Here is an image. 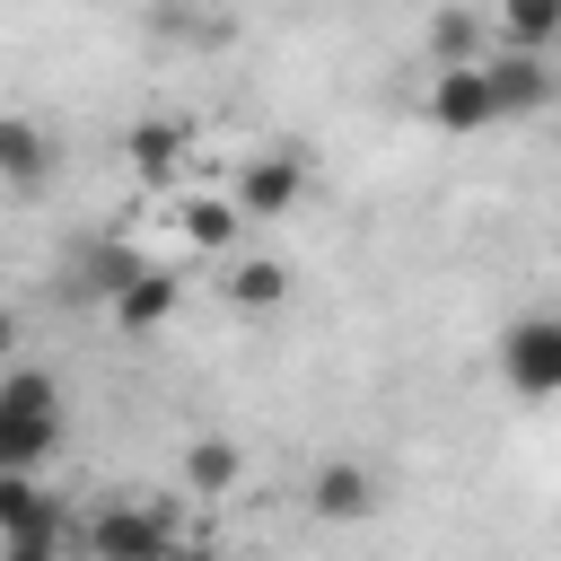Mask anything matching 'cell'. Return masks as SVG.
<instances>
[{
  "label": "cell",
  "mask_w": 561,
  "mask_h": 561,
  "mask_svg": "<svg viewBox=\"0 0 561 561\" xmlns=\"http://www.w3.org/2000/svg\"><path fill=\"white\" fill-rule=\"evenodd\" d=\"M61 430H70V403H61V377L53 368H9L0 377V465L9 473H35L53 447H61Z\"/></svg>",
  "instance_id": "cell-1"
},
{
  "label": "cell",
  "mask_w": 561,
  "mask_h": 561,
  "mask_svg": "<svg viewBox=\"0 0 561 561\" xmlns=\"http://www.w3.org/2000/svg\"><path fill=\"white\" fill-rule=\"evenodd\" d=\"M491 9H500V44L561 53V0H491Z\"/></svg>",
  "instance_id": "cell-15"
},
{
  "label": "cell",
  "mask_w": 561,
  "mask_h": 561,
  "mask_svg": "<svg viewBox=\"0 0 561 561\" xmlns=\"http://www.w3.org/2000/svg\"><path fill=\"white\" fill-rule=\"evenodd\" d=\"M184 526H175V508L167 500H105L96 517H79V552H96V561H149V552H167Z\"/></svg>",
  "instance_id": "cell-5"
},
{
  "label": "cell",
  "mask_w": 561,
  "mask_h": 561,
  "mask_svg": "<svg viewBox=\"0 0 561 561\" xmlns=\"http://www.w3.org/2000/svg\"><path fill=\"white\" fill-rule=\"evenodd\" d=\"M228 193L245 202V219H289V210L307 202V158H298V149H254Z\"/></svg>",
  "instance_id": "cell-7"
},
{
  "label": "cell",
  "mask_w": 561,
  "mask_h": 561,
  "mask_svg": "<svg viewBox=\"0 0 561 561\" xmlns=\"http://www.w3.org/2000/svg\"><path fill=\"white\" fill-rule=\"evenodd\" d=\"M0 175H9V193H35L53 175V140L35 114H0Z\"/></svg>",
  "instance_id": "cell-12"
},
{
  "label": "cell",
  "mask_w": 561,
  "mask_h": 561,
  "mask_svg": "<svg viewBox=\"0 0 561 561\" xmlns=\"http://www.w3.org/2000/svg\"><path fill=\"white\" fill-rule=\"evenodd\" d=\"M219 289H228V307H245V316H272V307L289 298V263H280V254H237Z\"/></svg>",
  "instance_id": "cell-13"
},
{
  "label": "cell",
  "mask_w": 561,
  "mask_h": 561,
  "mask_svg": "<svg viewBox=\"0 0 561 561\" xmlns=\"http://www.w3.org/2000/svg\"><path fill=\"white\" fill-rule=\"evenodd\" d=\"M237 482H245V456H237L228 438H193V447H184V491H193V500H228Z\"/></svg>",
  "instance_id": "cell-14"
},
{
  "label": "cell",
  "mask_w": 561,
  "mask_h": 561,
  "mask_svg": "<svg viewBox=\"0 0 561 561\" xmlns=\"http://www.w3.org/2000/svg\"><path fill=\"white\" fill-rule=\"evenodd\" d=\"M237 228H245V202H237V193H184V202H175V237H184L193 254H228Z\"/></svg>",
  "instance_id": "cell-11"
},
{
  "label": "cell",
  "mask_w": 561,
  "mask_h": 561,
  "mask_svg": "<svg viewBox=\"0 0 561 561\" xmlns=\"http://www.w3.org/2000/svg\"><path fill=\"white\" fill-rule=\"evenodd\" d=\"M61 543H79V526L35 491V473L0 465V561H53Z\"/></svg>",
  "instance_id": "cell-4"
},
{
  "label": "cell",
  "mask_w": 561,
  "mask_h": 561,
  "mask_svg": "<svg viewBox=\"0 0 561 561\" xmlns=\"http://www.w3.org/2000/svg\"><path fill=\"white\" fill-rule=\"evenodd\" d=\"M491 359H500V386H508L517 403H552V394H561V307L517 316Z\"/></svg>",
  "instance_id": "cell-3"
},
{
  "label": "cell",
  "mask_w": 561,
  "mask_h": 561,
  "mask_svg": "<svg viewBox=\"0 0 561 561\" xmlns=\"http://www.w3.org/2000/svg\"><path fill=\"white\" fill-rule=\"evenodd\" d=\"M421 114H430V131H447V140H473V131L508 123V114H500V88H491V53H482V61H438L430 88H421Z\"/></svg>",
  "instance_id": "cell-2"
},
{
  "label": "cell",
  "mask_w": 561,
  "mask_h": 561,
  "mask_svg": "<svg viewBox=\"0 0 561 561\" xmlns=\"http://www.w3.org/2000/svg\"><path fill=\"white\" fill-rule=\"evenodd\" d=\"M491 88H500V114L508 123H526V114H543L561 96L552 53H526V44H491Z\"/></svg>",
  "instance_id": "cell-8"
},
{
  "label": "cell",
  "mask_w": 561,
  "mask_h": 561,
  "mask_svg": "<svg viewBox=\"0 0 561 561\" xmlns=\"http://www.w3.org/2000/svg\"><path fill=\"white\" fill-rule=\"evenodd\" d=\"M149 26L158 35H193V44H228L237 18L228 9H202V0H149Z\"/></svg>",
  "instance_id": "cell-17"
},
{
  "label": "cell",
  "mask_w": 561,
  "mask_h": 561,
  "mask_svg": "<svg viewBox=\"0 0 561 561\" xmlns=\"http://www.w3.org/2000/svg\"><path fill=\"white\" fill-rule=\"evenodd\" d=\"M175 298H184V280H175L167 263H131V272H123V289L105 298V316H114L123 333H158V324L175 316Z\"/></svg>",
  "instance_id": "cell-9"
},
{
  "label": "cell",
  "mask_w": 561,
  "mask_h": 561,
  "mask_svg": "<svg viewBox=\"0 0 561 561\" xmlns=\"http://www.w3.org/2000/svg\"><path fill=\"white\" fill-rule=\"evenodd\" d=\"M123 167L140 175V193H175L184 167H193V123L184 114H140L123 131Z\"/></svg>",
  "instance_id": "cell-6"
},
{
  "label": "cell",
  "mask_w": 561,
  "mask_h": 561,
  "mask_svg": "<svg viewBox=\"0 0 561 561\" xmlns=\"http://www.w3.org/2000/svg\"><path fill=\"white\" fill-rule=\"evenodd\" d=\"M307 508H316L324 526H351V517H368V508H377V473H368V465H351V456H333V465H316Z\"/></svg>",
  "instance_id": "cell-10"
},
{
  "label": "cell",
  "mask_w": 561,
  "mask_h": 561,
  "mask_svg": "<svg viewBox=\"0 0 561 561\" xmlns=\"http://www.w3.org/2000/svg\"><path fill=\"white\" fill-rule=\"evenodd\" d=\"M482 53H491L482 9H438V18H430V70H438V61H482Z\"/></svg>",
  "instance_id": "cell-16"
}]
</instances>
